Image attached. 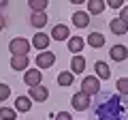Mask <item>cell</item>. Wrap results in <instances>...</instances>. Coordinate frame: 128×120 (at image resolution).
Here are the masks:
<instances>
[{
  "mask_svg": "<svg viewBox=\"0 0 128 120\" xmlns=\"http://www.w3.org/2000/svg\"><path fill=\"white\" fill-rule=\"evenodd\" d=\"M128 109V97L122 94H100L94 105V114L98 120H124Z\"/></svg>",
  "mask_w": 128,
  "mask_h": 120,
  "instance_id": "cell-1",
  "label": "cell"
},
{
  "mask_svg": "<svg viewBox=\"0 0 128 120\" xmlns=\"http://www.w3.org/2000/svg\"><path fill=\"white\" fill-rule=\"evenodd\" d=\"M9 51L13 56H28V51H30V43H28L26 39H13V41L9 43Z\"/></svg>",
  "mask_w": 128,
  "mask_h": 120,
  "instance_id": "cell-2",
  "label": "cell"
},
{
  "mask_svg": "<svg viewBox=\"0 0 128 120\" xmlns=\"http://www.w3.org/2000/svg\"><path fill=\"white\" fill-rule=\"evenodd\" d=\"M81 92L88 94V97H92V94H98V92H100V84H98V79H96L94 75H90V77H83V82H81Z\"/></svg>",
  "mask_w": 128,
  "mask_h": 120,
  "instance_id": "cell-3",
  "label": "cell"
},
{
  "mask_svg": "<svg viewBox=\"0 0 128 120\" xmlns=\"http://www.w3.org/2000/svg\"><path fill=\"white\" fill-rule=\"evenodd\" d=\"M70 105H73L77 111H86L88 107H90V97L83 94V92H77L73 99H70Z\"/></svg>",
  "mask_w": 128,
  "mask_h": 120,
  "instance_id": "cell-4",
  "label": "cell"
},
{
  "mask_svg": "<svg viewBox=\"0 0 128 120\" xmlns=\"http://www.w3.org/2000/svg\"><path fill=\"white\" fill-rule=\"evenodd\" d=\"M54 62H56V56L51 54V51H41V54L36 56V67L38 69H49Z\"/></svg>",
  "mask_w": 128,
  "mask_h": 120,
  "instance_id": "cell-5",
  "label": "cell"
},
{
  "mask_svg": "<svg viewBox=\"0 0 128 120\" xmlns=\"http://www.w3.org/2000/svg\"><path fill=\"white\" fill-rule=\"evenodd\" d=\"M24 79H26V86H41V79H43V73H41V71H38V69H28L26 71V77H24Z\"/></svg>",
  "mask_w": 128,
  "mask_h": 120,
  "instance_id": "cell-6",
  "label": "cell"
},
{
  "mask_svg": "<svg viewBox=\"0 0 128 120\" xmlns=\"http://www.w3.org/2000/svg\"><path fill=\"white\" fill-rule=\"evenodd\" d=\"M109 54H111V60H115V62H124L128 58V49L124 45H113Z\"/></svg>",
  "mask_w": 128,
  "mask_h": 120,
  "instance_id": "cell-7",
  "label": "cell"
},
{
  "mask_svg": "<svg viewBox=\"0 0 128 120\" xmlns=\"http://www.w3.org/2000/svg\"><path fill=\"white\" fill-rule=\"evenodd\" d=\"M109 26H111V32H113V34H126L128 32V24L124 22V19H120V17L111 19Z\"/></svg>",
  "mask_w": 128,
  "mask_h": 120,
  "instance_id": "cell-8",
  "label": "cell"
},
{
  "mask_svg": "<svg viewBox=\"0 0 128 120\" xmlns=\"http://www.w3.org/2000/svg\"><path fill=\"white\" fill-rule=\"evenodd\" d=\"M30 97L34 99V101H41L43 103L47 97H49V90H47L45 86H32L30 88Z\"/></svg>",
  "mask_w": 128,
  "mask_h": 120,
  "instance_id": "cell-9",
  "label": "cell"
},
{
  "mask_svg": "<svg viewBox=\"0 0 128 120\" xmlns=\"http://www.w3.org/2000/svg\"><path fill=\"white\" fill-rule=\"evenodd\" d=\"M28 65H30L28 56H13V58H11V67H13L15 71H24V69H28Z\"/></svg>",
  "mask_w": 128,
  "mask_h": 120,
  "instance_id": "cell-10",
  "label": "cell"
},
{
  "mask_svg": "<svg viewBox=\"0 0 128 120\" xmlns=\"http://www.w3.org/2000/svg\"><path fill=\"white\" fill-rule=\"evenodd\" d=\"M94 69H96V75H98L100 79H109V77H111V69H109V65H107V62H102V60H98V62H96Z\"/></svg>",
  "mask_w": 128,
  "mask_h": 120,
  "instance_id": "cell-11",
  "label": "cell"
},
{
  "mask_svg": "<svg viewBox=\"0 0 128 120\" xmlns=\"http://www.w3.org/2000/svg\"><path fill=\"white\" fill-rule=\"evenodd\" d=\"M32 45L36 47V49H47V45H49V37L47 34H43V32H38V34H34V39H32Z\"/></svg>",
  "mask_w": 128,
  "mask_h": 120,
  "instance_id": "cell-12",
  "label": "cell"
},
{
  "mask_svg": "<svg viewBox=\"0 0 128 120\" xmlns=\"http://www.w3.org/2000/svg\"><path fill=\"white\" fill-rule=\"evenodd\" d=\"M51 37H54L56 41H66V39H68V28L62 26V24H58V26L51 30Z\"/></svg>",
  "mask_w": 128,
  "mask_h": 120,
  "instance_id": "cell-13",
  "label": "cell"
},
{
  "mask_svg": "<svg viewBox=\"0 0 128 120\" xmlns=\"http://www.w3.org/2000/svg\"><path fill=\"white\" fill-rule=\"evenodd\" d=\"M73 24H75L77 28H88L90 17H88V13H83V11H77V13L73 15Z\"/></svg>",
  "mask_w": 128,
  "mask_h": 120,
  "instance_id": "cell-14",
  "label": "cell"
},
{
  "mask_svg": "<svg viewBox=\"0 0 128 120\" xmlns=\"http://www.w3.org/2000/svg\"><path fill=\"white\" fill-rule=\"evenodd\" d=\"M83 69H86V58L83 56H73V60H70V71L73 73H81Z\"/></svg>",
  "mask_w": 128,
  "mask_h": 120,
  "instance_id": "cell-15",
  "label": "cell"
},
{
  "mask_svg": "<svg viewBox=\"0 0 128 120\" xmlns=\"http://www.w3.org/2000/svg\"><path fill=\"white\" fill-rule=\"evenodd\" d=\"M30 24L34 28H43L47 24V15H45V11H43V13H32L30 15Z\"/></svg>",
  "mask_w": 128,
  "mask_h": 120,
  "instance_id": "cell-16",
  "label": "cell"
},
{
  "mask_svg": "<svg viewBox=\"0 0 128 120\" xmlns=\"http://www.w3.org/2000/svg\"><path fill=\"white\" fill-rule=\"evenodd\" d=\"M73 79H75V73H73V71H64V73L58 75V84H60V86H64V88L70 86V84H73Z\"/></svg>",
  "mask_w": 128,
  "mask_h": 120,
  "instance_id": "cell-17",
  "label": "cell"
},
{
  "mask_svg": "<svg viewBox=\"0 0 128 120\" xmlns=\"http://www.w3.org/2000/svg\"><path fill=\"white\" fill-rule=\"evenodd\" d=\"M88 43H90L92 47H102L105 45V37H102L100 32H92V34H88Z\"/></svg>",
  "mask_w": 128,
  "mask_h": 120,
  "instance_id": "cell-18",
  "label": "cell"
},
{
  "mask_svg": "<svg viewBox=\"0 0 128 120\" xmlns=\"http://www.w3.org/2000/svg\"><path fill=\"white\" fill-rule=\"evenodd\" d=\"M102 9H105V2H102V0H90V2H88V11L94 13V15L102 13Z\"/></svg>",
  "mask_w": 128,
  "mask_h": 120,
  "instance_id": "cell-19",
  "label": "cell"
},
{
  "mask_svg": "<svg viewBox=\"0 0 128 120\" xmlns=\"http://www.w3.org/2000/svg\"><path fill=\"white\" fill-rule=\"evenodd\" d=\"M83 43H86V41H83L81 37H70L68 39V49L70 51H81L83 49Z\"/></svg>",
  "mask_w": 128,
  "mask_h": 120,
  "instance_id": "cell-20",
  "label": "cell"
},
{
  "mask_svg": "<svg viewBox=\"0 0 128 120\" xmlns=\"http://www.w3.org/2000/svg\"><path fill=\"white\" fill-rule=\"evenodd\" d=\"M47 7V0H30V9L32 13H43Z\"/></svg>",
  "mask_w": 128,
  "mask_h": 120,
  "instance_id": "cell-21",
  "label": "cell"
},
{
  "mask_svg": "<svg viewBox=\"0 0 128 120\" xmlns=\"http://www.w3.org/2000/svg\"><path fill=\"white\" fill-rule=\"evenodd\" d=\"M15 107H17L19 111H28L32 107V103H30V99H26V97H17V101H15Z\"/></svg>",
  "mask_w": 128,
  "mask_h": 120,
  "instance_id": "cell-22",
  "label": "cell"
},
{
  "mask_svg": "<svg viewBox=\"0 0 128 120\" xmlns=\"http://www.w3.org/2000/svg\"><path fill=\"white\" fill-rule=\"evenodd\" d=\"M115 86H118V90H120L122 94H128V77H120Z\"/></svg>",
  "mask_w": 128,
  "mask_h": 120,
  "instance_id": "cell-23",
  "label": "cell"
},
{
  "mask_svg": "<svg viewBox=\"0 0 128 120\" xmlns=\"http://www.w3.org/2000/svg\"><path fill=\"white\" fill-rule=\"evenodd\" d=\"M0 118L2 120H15V111L9 109V107H2L0 109Z\"/></svg>",
  "mask_w": 128,
  "mask_h": 120,
  "instance_id": "cell-24",
  "label": "cell"
},
{
  "mask_svg": "<svg viewBox=\"0 0 128 120\" xmlns=\"http://www.w3.org/2000/svg\"><path fill=\"white\" fill-rule=\"evenodd\" d=\"M9 92H11V88L6 84H0V101H6L9 99Z\"/></svg>",
  "mask_w": 128,
  "mask_h": 120,
  "instance_id": "cell-25",
  "label": "cell"
},
{
  "mask_svg": "<svg viewBox=\"0 0 128 120\" xmlns=\"http://www.w3.org/2000/svg\"><path fill=\"white\" fill-rule=\"evenodd\" d=\"M56 120H73V118H70L68 111H60V114L56 116Z\"/></svg>",
  "mask_w": 128,
  "mask_h": 120,
  "instance_id": "cell-26",
  "label": "cell"
},
{
  "mask_svg": "<svg viewBox=\"0 0 128 120\" xmlns=\"http://www.w3.org/2000/svg\"><path fill=\"white\" fill-rule=\"evenodd\" d=\"M109 7L111 9H120L122 7V0H109Z\"/></svg>",
  "mask_w": 128,
  "mask_h": 120,
  "instance_id": "cell-27",
  "label": "cell"
},
{
  "mask_svg": "<svg viewBox=\"0 0 128 120\" xmlns=\"http://www.w3.org/2000/svg\"><path fill=\"white\" fill-rule=\"evenodd\" d=\"M120 19H124V22L128 24V7H124V9H122V15H120Z\"/></svg>",
  "mask_w": 128,
  "mask_h": 120,
  "instance_id": "cell-28",
  "label": "cell"
}]
</instances>
